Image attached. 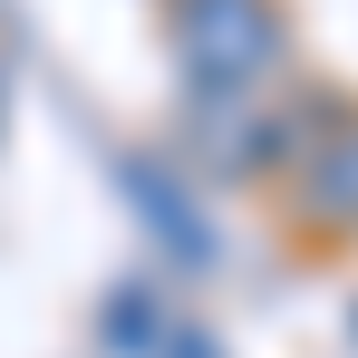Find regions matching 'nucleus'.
<instances>
[{
	"label": "nucleus",
	"instance_id": "nucleus-6",
	"mask_svg": "<svg viewBox=\"0 0 358 358\" xmlns=\"http://www.w3.org/2000/svg\"><path fill=\"white\" fill-rule=\"evenodd\" d=\"M165 358H233V349H223V339H213L203 320H175V339H165Z\"/></svg>",
	"mask_w": 358,
	"mask_h": 358
},
{
	"label": "nucleus",
	"instance_id": "nucleus-2",
	"mask_svg": "<svg viewBox=\"0 0 358 358\" xmlns=\"http://www.w3.org/2000/svg\"><path fill=\"white\" fill-rule=\"evenodd\" d=\"M281 126H291V165H281V223L310 252H358V87L300 78L281 87Z\"/></svg>",
	"mask_w": 358,
	"mask_h": 358
},
{
	"label": "nucleus",
	"instance_id": "nucleus-7",
	"mask_svg": "<svg viewBox=\"0 0 358 358\" xmlns=\"http://www.w3.org/2000/svg\"><path fill=\"white\" fill-rule=\"evenodd\" d=\"M0 126H10V59H0Z\"/></svg>",
	"mask_w": 358,
	"mask_h": 358
},
{
	"label": "nucleus",
	"instance_id": "nucleus-1",
	"mask_svg": "<svg viewBox=\"0 0 358 358\" xmlns=\"http://www.w3.org/2000/svg\"><path fill=\"white\" fill-rule=\"evenodd\" d=\"M175 97H281L300 68L291 0H165Z\"/></svg>",
	"mask_w": 358,
	"mask_h": 358
},
{
	"label": "nucleus",
	"instance_id": "nucleus-5",
	"mask_svg": "<svg viewBox=\"0 0 358 358\" xmlns=\"http://www.w3.org/2000/svg\"><path fill=\"white\" fill-rule=\"evenodd\" d=\"M165 339H175L165 281H155V271L107 281V300H97V349H107V358H165Z\"/></svg>",
	"mask_w": 358,
	"mask_h": 358
},
{
	"label": "nucleus",
	"instance_id": "nucleus-3",
	"mask_svg": "<svg viewBox=\"0 0 358 358\" xmlns=\"http://www.w3.org/2000/svg\"><path fill=\"white\" fill-rule=\"evenodd\" d=\"M175 155L223 194L281 184V165H291L281 97H175Z\"/></svg>",
	"mask_w": 358,
	"mask_h": 358
},
{
	"label": "nucleus",
	"instance_id": "nucleus-8",
	"mask_svg": "<svg viewBox=\"0 0 358 358\" xmlns=\"http://www.w3.org/2000/svg\"><path fill=\"white\" fill-rule=\"evenodd\" d=\"M349 339H358V291H349Z\"/></svg>",
	"mask_w": 358,
	"mask_h": 358
},
{
	"label": "nucleus",
	"instance_id": "nucleus-4",
	"mask_svg": "<svg viewBox=\"0 0 358 358\" xmlns=\"http://www.w3.org/2000/svg\"><path fill=\"white\" fill-rule=\"evenodd\" d=\"M107 175H117V194H126V213H136V233L155 242V262L165 271H213L223 262V233H213V213H203V194L184 184V165L175 155H155V145H117L107 155Z\"/></svg>",
	"mask_w": 358,
	"mask_h": 358
}]
</instances>
